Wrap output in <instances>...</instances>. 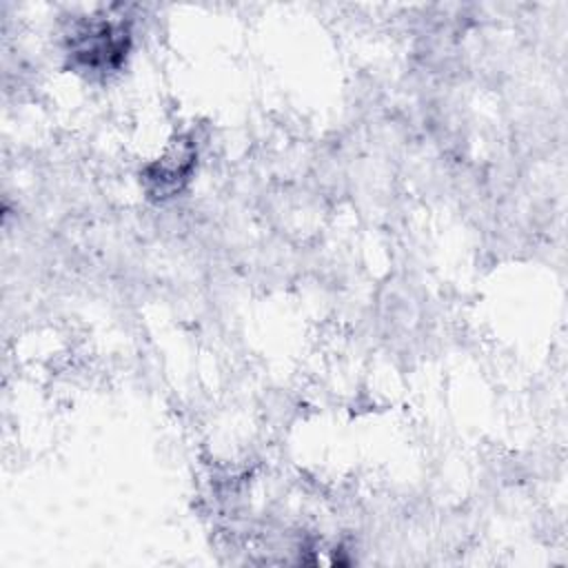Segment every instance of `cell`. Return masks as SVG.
Wrapping results in <instances>:
<instances>
[{
	"mask_svg": "<svg viewBox=\"0 0 568 568\" xmlns=\"http://www.w3.org/2000/svg\"><path fill=\"white\" fill-rule=\"evenodd\" d=\"M193 166V149L189 142H178L171 146L155 164L149 166L146 178L155 186V193L171 195L180 191V186L189 180Z\"/></svg>",
	"mask_w": 568,
	"mask_h": 568,
	"instance_id": "obj_2",
	"label": "cell"
},
{
	"mask_svg": "<svg viewBox=\"0 0 568 568\" xmlns=\"http://www.w3.org/2000/svg\"><path fill=\"white\" fill-rule=\"evenodd\" d=\"M126 29L115 22H89L71 44L73 58L87 69H113L126 49Z\"/></svg>",
	"mask_w": 568,
	"mask_h": 568,
	"instance_id": "obj_1",
	"label": "cell"
}]
</instances>
